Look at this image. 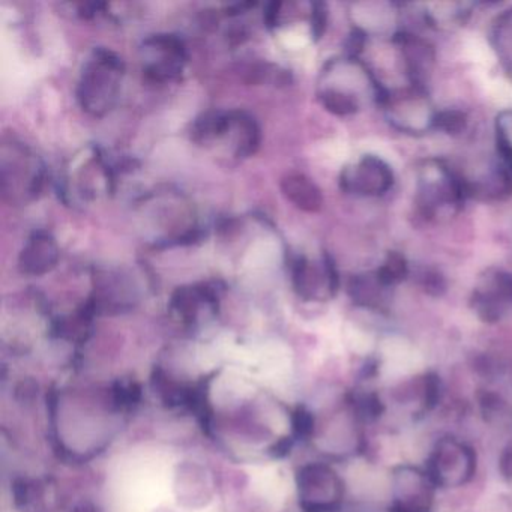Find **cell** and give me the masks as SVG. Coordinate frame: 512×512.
<instances>
[{
    "instance_id": "cell-1",
    "label": "cell",
    "mask_w": 512,
    "mask_h": 512,
    "mask_svg": "<svg viewBox=\"0 0 512 512\" xmlns=\"http://www.w3.org/2000/svg\"><path fill=\"white\" fill-rule=\"evenodd\" d=\"M125 65L116 53L95 49L80 77V106L92 116H104L118 100Z\"/></svg>"
},
{
    "instance_id": "cell-2",
    "label": "cell",
    "mask_w": 512,
    "mask_h": 512,
    "mask_svg": "<svg viewBox=\"0 0 512 512\" xmlns=\"http://www.w3.org/2000/svg\"><path fill=\"white\" fill-rule=\"evenodd\" d=\"M296 482L299 502L307 512H332L343 499V482L328 464H307L299 470Z\"/></svg>"
},
{
    "instance_id": "cell-3",
    "label": "cell",
    "mask_w": 512,
    "mask_h": 512,
    "mask_svg": "<svg viewBox=\"0 0 512 512\" xmlns=\"http://www.w3.org/2000/svg\"><path fill=\"white\" fill-rule=\"evenodd\" d=\"M475 472V455L460 440L446 437L439 440L431 452L428 475L434 484L442 487H460Z\"/></svg>"
},
{
    "instance_id": "cell-4",
    "label": "cell",
    "mask_w": 512,
    "mask_h": 512,
    "mask_svg": "<svg viewBox=\"0 0 512 512\" xmlns=\"http://www.w3.org/2000/svg\"><path fill=\"white\" fill-rule=\"evenodd\" d=\"M434 482L428 472L404 466L395 470L391 490L397 512H428L433 503Z\"/></svg>"
},
{
    "instance_id": "cell-5",
    "label": "cell",
    "mask_w": 512,
    "mask_h": 512,
    "mask_svg": "<svg viewBox=\"0 0 512 512\" xmlns=\"http://www.w3.org/2000/svg\"><path fill=\"white\" fill-rule=\"evenodd\" d=\"M145 47L160 53V59L146 65V79L151 82L164 83L178 80L187 62V49L184 41L176 35H155L145 41Z\"/></svg>"
},
{
    "instance_id": "cell-6",
    "label": "cell",
    "mask_w": 512,
    "mask_h": 512,
    "mask_svg": "<svg viewBox=\"0 0 512 512\" xmlns=\"http://www.w3.org/2000/svg\"><path fill=\"white\" fill-rule=\"evenodd\" d=\"M394 184L392 170L379 158H362L355 169L346 170L341 176V187L362 196H382Z\"/></svg>"
},
{
    "instance_id": "cell-7",
    "label": "cell",
    "mask_w": 512,
    "mask_h": 512,
    "mask_svg": "<svg viewBox=\"0 0 512 512\" xmlns=\"http://www.w3.org/2000/svg\"><path fill=\"white\" fill-rule=\"evenodd\" d=\"M19 158H16V149L13 146L14 160L8 163L2 161V193L13 197L17 187H23L25 182L29 196H35L43 187V169L38 166L37 161L29 154L28 149L17 146Z\"/></svg>"
},
{
    "instance_id": "cell-8",
    "label": "cell",
    "mask_w": 512,
    "mask_h": 512,
    "mask_svg": "<svg viewBox=\"0 0 512 512\" xmlns=\"http://www.w3.org/2000/svg\"><path fill=\"white\" fill-rule=\"evenodd\" d=\"M59 251L55 238L47 232L32 233L19 257V268L22 274L40 277L53 271L58 265Z\"/></svg>"
},
{
    "instance_id": "cell-9",
    "label": "cell",
    "mask_w": 512,
    "mask_h": 512,
    "mask_svg": "<svg viewBox=\"0 0 512 512\" xmlns=\"http://www.w3.org/2000/svg\"><path fill=\"white\" fill-rule=\"evenodd\" d=\"M202 304L208 305L214 313L218 310V293L215 287L209 284L202 286L179 287L173 293L170 301V310L184 323L196 322Z\"/></svg>"
},
{
    "instance_id": "cell-10",
    "label": "cell",
    "mask_w": 512,
    "mask_h": 512,
    "mask_svg": "<svg viewBox=\"0 0 512 512\" xmlns=\"http://www.w3.org/2000/svg\"><path fill=\"white\" fill-rule=\"evenodd\" d=\"M281 191L296 208L305 212H319L323 206L322 191L302 173H289L281 179Z\"/></svg>"
},
{
    "instance_id": "cell-11",
    "label": "cell",
    "mask_w": 512,
    "mask_h": 512,
    "mask_svg": "<svg viewBox=\"0 0 512 512\" xmlns=\"http://www.w3.org/2000/svg\"><path fill=\"white\" fill-rule=\"evenodd\" d=\"M236 112V157L248 158L256 154L262 142V133H260L259 124L256 119L247 112L235 110Z\"/></svg>"
},
{
    "instance_id": "cell-12",
    "label": "cell",
    "mask_w": 512,
    "mask_h": 512,
    "mask_svg": "<svg viewBox=\"0 0 512 512\" xmlns=\"http://www.w3.org/2000/svg\"><path fill=\"white\" fill-rule=\"evenodd\" d=\"M325 274V262H323V272L320 274L304 256L296 257L292 263V280L296 293L301 298L311 301L317 298L319 286L322 284L320 275Z\"/></svg>"
},
{
    "instance_id": "cell-13",
    "label": "cell",
    "mask_w": 512,
    "mask_h": 512,
    "mask_svg": "<svg viewBox=\"0 0 512 512\" xmlns=\"http://www.w3.org/2000/svg\"><path fill=\"white\" fill-rule=\"evenodd\" d=\"M386 289L388 287L380 283L376 274L356 275L349 284V293L353 301L364 307H377Z\"/></svg>"
},
{
    "instance_id": "cell-14",
    "label": "cell",
    "mask_w": 512,
    "mask_h": 512,
    "mask_svg": "<svg viewBox=\"0 0 512 512\" xmlns=\"http://www.w3.org/2000/svg\"><path fill=\"white\" fill-rule=\"evenodd\" d=\"M319 98L323 107L337 116H350L359 110L358 98L337 89H326Z\"/></svg>"
},
{
    "instance_id": "cell-15",
    "label": "cell",
    "mask_w": 512,
    "mask_h": 512,
    "mask_svg": "<svg viewBox=\"0 0 512 512\" xmlns=\"http://www.w3.org/2000/svg\"><path fill=\"white\" fill-rule=\"evenodd\" d=\"M376 275L383 286L391 287L406 280L409 275V265L400 253H389L383 265L377 269Z\"/></svg>"
},
{
    "instance_id": "cell-16",
    "label": "cell",
    "mask_w": 512,
    "mask_h": 512,
    "mask_svg": "<svg viewBox=\"0 0 512 512\" xmlns=\"http://www.w3.org/2000/svg\"><path fill=\"white\" fill-rule=\"evenodd\" d=\"M142 400V388L137 382H116L112 388L113 406L119 410H130Z\"/></svg>"
},
{
    "instance_id": "cell-17",
    "label": "cell",
    "mask_w": 512,
    "mask_h": 512,
    "mask_svg": "<svg viewBox=\"0 0 512 512\" xmlns=\"http://www.w3.org/2000/svg\"><path fill=\"white\" fill-rule=\"evenodd\" d=\"M466 124L467 118L463 112L446 110V112L436 113L433 127L446 134H458L466 128Z\"/></svg>"
},
{
    "instance_id": "cell-18",
    "label": "cell",
    "mask_w": 512,
    "mask_h": 512,
    "mask_svg": "<svg viewBox=\"0 0 512 512\" xmlns=\"http://www.w3.org/2000/svg\"><path fill=\"white\" fill-rule=\"evenodd\" d=\"M292 431L295 439H308L314 431V416L307 407H296L292 413Z\"/></svg>"
},
{
    "instance_id": "cell-19",
    "label": "cell",
    "mask_w": 512,
    "mask_h": 512,
    "mask_svg": "<svg viewBox=\"0 0 512 512\" xmlns=\"http://www.w3.org/2000/svg\"><path fill=\"white\" fill-rule=\"evenodd\" d=\"M326 23H328V10L322 2H314L311 5V35L314 41H319L326 31Z\"/></svg>"
},
{
    "instance_id": "cell-20",
    "label": "cell",
    "mask_w": 512,
    "mask_h": 512,
    "mask_svg": "<svg viewBox=\"0 0 512 512\" xmlns=\"http://www.w3.org/2000/svg\"><path fill=\"white\" fill-rule=\"evenodd\" d=\"M14 503L17 508H26L31 502L32 485L26 479H16L13 485Z\"/></svg>"
},
{
    "instance_id": "cell-21",
    "label": "cell",
    "mask_w": 512,
    "mask_h": 512,
    "mask_svg": "<svg viewBox=\"0 0 512 512\" xmlns=\"http://www.w3.org/2000/svg\"><path fill=\"white\" fill-rule=\"evenodd\" d=\"M422 284H424L425 290L434 293V295H439L445 289V281L437 272H427L422 277Z\"/></svg>"
},
{
    "instance_id": "cell-22",
    "label": "cell",
    "mask_w": 512,
    "mask_h": 512,
    "mask_svg": "<svg viewBox=\"0 0 512 512\" xmlns=\"http://www.w3.org/2000/svg\"><path fill=\"white\" fill-rule=\"evenodd\" d=\"M281 7H283V4H280V2H269L266 5L265 13H263V22H265L266 28L274 29L277 26Z\"/></svg>"
},
{
    "instance_id": "cell-23",
    "label": "cell",
    "mask_w": 512,
    "mask_h": 512,
    "mask_svg": "<svg viewBox=\"0 0 512 512\" xmlns=\"http://www.w3.org/2000/svg\"><path fill=\"white\" fill-rule=\"evenodd\" d=\"M37 383L34 380H23L19 386H17V395H22V400H31L37 394Z\"/></svg>"
},
{
    "instance_id": "cell-24",
    "label": "cell",
    "mask_w": 512,
    "mask_h": 512,
    "mask_svg": "<svg viewBox=\"0 0 512 512\" xmlns=\"http://www.w3.org/2000/svg\"><path fill=\"white\" fill-rule=\"evenodd\" d=\"M290 448H292V439H283L272 446L271 454L274 455V457H284L287 452H290Z\"/></svg>"
},
{
    "instance_id": "cell-25",
    "label": "cell",
    "mask_w": 512,
    "mask_h": 512,
    "mask_svg": "<svg viewBox=\"0 0 512 512\" xmlns=\"http://www.w3.org/2000/svg\"><path fill=\"white\" fill-rule=\"evenodd\" d=\"M502 470L505 476L512 479V445L509 446L508 451L505 452L502 458Z\"/></svg>"
},
{
    "instance_id": "cell-26",
    "label": "cell",
    "mask_w": 512,
    "mask_h": 512,
    "mask_svg": "<svg viewBox=\"0 0 512 512\" xmlns=\"http://www.w3.org/2000/svg\"><path fill=\"white\" fill-rule=\"evenodd\" d=\"M73 512H95V508L91 503L83 502L77 505L76 508L73 509Z\"/></svg>"
}]
</instances>
